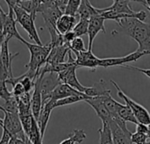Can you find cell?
Listing matches in <instances>:
<instances>
[{"mask_svg":"<svg viewBox=\"0 0 150 144\" xmlns=\"http://www.w3.org/2000/svg\"><path fill=\"white\" fill-rule=\"evenodd\" d=\"M76 35L75 33H73V31L71 32H69L65 34L62 35V40H63V44L64 45H67V46H69L70 43L74 40V39H76Z\"/></svg>","mask_w":150,"mask_h":144,"instance_id":"8d00e7d4","label":"cell"},{"mask_svg":"<svg viewBox=\"0 0 150 144\" xmlns=\"http://www.w3.org/2000/svg\"><path fill=\"white\" fill-rule=\"evenodd\" d=\"M118 28L112 34H126L134 39L139 45L138 52H150V24L136 18H124L117 21Z\"/></svg>","mask_w":150,"mask_h":144,"instance_id":"6da1fadb","label":"cell"},{"mask_svg":"<svg viewBox=\"0 0 150 144\" xmlns=\"http://www.w3.org/2000/svg\"><path fill=\"white\" fill-rule=\"evenodd\" d=\"M0 110L4 113V118L3 119V125L1 126L3 130H7L12 136H16L20 139H25L26 135L23 131L19 115L17 113H8L2 108L0 106Z\"/></svg>","mask_w":150,"mask_h":144,"instance_id":"52a82bcc","label":"cell"},{"mask_svg":"<svg viewBox=\"0 0 150 144\" xmlns=\"http://www.w3.org/2000/svg\"><path fill=\"white\" fill-rule=\"evenodd\" d=\"M1 106L4 110H5L8 113L18 114V99L14 96H12L10 99L5 101V103Z\"/></svg>","mask_w":150,"mask_h":144,"instance_id":"f1b7e54d","label":"cell"},{"mask_svg":"<svg viewBox=\"0 0 150 144\" xmlns=\"http://www.w3.org/2000/svg\"><path fill=\"white\" fill-rule=\"evenodd\" d=\"M105 18H102L100 15L92 17L89 20V27H88V50L92 51V46L94 42V39L96 38L97 34L100 32L105 33Z\"/></svg>","mask_w":150,"mask_h":144,"instance_id":"8fae6325","label":"cell"},{"mask_svg":"<svg viewBox=\"0 0 150 144\" xmlns=\"http://www.w3.org/2000/svg\"><path fill=\"white\" fill-rule=\"evenodd\" d=\"M19 83L23 85L25 91V93H30L32 90H33L34 88V83L35 81L33 80L32 78L28 77L25 73L22 75V79L19 81Z\"/></svg>","mask_w":150,"mask_h":144,"instance_id":"1f68e13d","label":"cell"},{"mask_svg":"<svg viewBox=\"0 0 150 144\" xmlns=\"http://www.w3.org/2000/svg\"><path fill=\"white\" fill-rule=\"evenodd\" d=\"M87 135L83 129H75L71 134L69 135V137L63 140L60 144H80L82 143Z\"/></svg>","mask_w":150,"mask_h":144,"instance_id":"d4e9b609","label":"cell"},{"mask_svg":"<svg viewBox=\"0 0 150 144\" xmlns=\"http://www.w3.org/2000/svg\"><path fill=\"white\" fill-rule=\"evenodd\" d=\"M6 17H7V13L2 9V7L0 5V28H1V30H3V26H4V21L6 19Z\"/></svg>","mask_w":150,"mask_h":144,"instance_id":"ab89813d","label":"cell"},{"mask_svg":"<svg viewBox=\"0 0 150 144\" xmlns=\"http://www.w3.org/2000/svg\"><path fill=\"white\" fill-rule=\"evenodd\" d=\"M8 6L11 7L14 15H15V19L16 22L18 23L23 29L27 33L28 37L35 42V44L42 46V42L40 40V38L39 36L38 31L36 29L35 24H34V18L33 17L27 13L25 11H24L21 7H19L17 4V0H6L5 1Z\"/></svg>","mask_w":150,"mask_h":144,"instance_id":"7a4b0ae2","label":"cell"},{"mask_svg":"<svg viewBox=\"0 0 150 144\" xmlns=\"http://www.w3.org/2000/svg\"><path fill=\"white\" fill-rule=\"evenodd\" d=\"M54 104H55V102H54V101L49 99L45 105H43L41 112L40 113V116H39L38 120H37V124H38L39 128H40V135H41L42 138L44 137V134L46 132V128L47 127L51 113L55 108L54 107Z\"/></svg>","mask_w":150,"mask_h":144,"instance_id":"2e32d148","label":"cell"},{"mask_svg":"<svg viewBox=\"0 0 150 144\" xmlns=\"http://www.w3.org/2000/svg\"><path fill=\"white\" fill-rule=\"evenodd\" d=\"M148 126L147 125H144V124H137L136 125V132L137 133H140V134H144V135H148Z\"/></svg>","mask_w":150,"mask_h":144,"instance_id":"f35d334b","label":"cell"},{"mask_svg":"<svg viewBox=\"0 0 150 144\" xmlns=\"http://www.w3.org/2000/svg\"><path fill=\"white\" fill-rule=\"evenodd\" d=\"M112 4L107 8L104 9H98L99 14L104 11H114L117 13L120 14H129V15H134L137 11H134L132 7L130 6L129 1L127 0H115L112 1Z\"/></svg>","mask_w":150,"mask_h":144,"instance_id":"d6986e66","label":"cell"},{"mask_svg":"<svg viewBox=\"0 0 150 144\" xmlns=\"http://www.w3.org/2000/svg\"><path fill=\"white\" fill-rule=\"evenodd\" d=\"M136 2H138V3L142 4V5H144V6H145V7H146V8H147V9H148L149 11V12H150V8H149V6H148V5H147V4H145L143 3V1H136Z\"/></svg>","mask_w":150,"mask_h":144,"instance_id":"60d3db41","label":"cell"},{"mask_svg":"<svg viewBox=\"0 0 150 144\" xmlns=\"http://www.w3.org/2000/svg\"><path fill=\"white\" fill-rule=\"evenodd\" d=\"M43 104H42V97L40 90V77L35 80L34 88L31 96V111L33 118L37 121L40 113L41 112Z\"/></svg>","mask_w":150,"mask_h":144,"instance_id":"5bb4252c","label":"cell"},{"mask_svg":"<svg viewBox=\"0 0 150 144\" xmlns=\"http://www.w3.org/2000/svg\"><path fill=\"white\" fill-rule=\"evenodd\" d=\"M77 22L78 21L76 19V17L63 14L56 22L55 25L56 31L61 35H63L69 32H71Z\"/></svg>","mask_w":150,"mask_h":144,"instance_id":"ffe728a7","label":"cell"},{"mask_svg":"<svg viewBox=\"0 0 150 144\" xmlns=\"http://www.w3.org/2000/svg\"><path fill=\"white\" fill-rule=\"evenodd\" d=\"M12 93L9 92L6 86V82L5 81H0V99L7 101L12 97Z\"/></svg>","mask_w":150,"mask_h":144,"instance_id":"836d02e7","label":"cell"},{"mask_svg":"<svg viewBox=\"0 0 150 144\" xmlns=\"http://www.w3.org/2000/svg\"><path fill=\"white\" fill-rule=\"evenodd\" d=\"M75 54V64L78 67H85L89 68L91 70H96L98 67H99V58H98L92 51L86 50L83 52H72Z\"/></svg>","mask_w":150,"mask_h":144,"instance_id":"9c48e42d","label":"cell"},{"mask_svg":"<svg viewBox=\"0 0 150 144\" xmlns=\"http://www.w3.org/2000/svg\"><path fill=\"white\" fill-rule=\"evenodd\" d=\"M8 7H9V11L7 13V17L4 21L3 30H2L3 35H4V37H8L10 39L15 38V39L18 40L19 41L23 42L25 39L19 34V33L17 30V26H16L17 22L15 19L14 11L11 7H10V6H8Z\"/></svg>","mask_w":150,"mask_h":144,"instance_id":"7c38bea8","label":"cell"},{"mask_svg":"<svg viewBox=\"0 0 150 144\" xmlns=\"http://www.w3.org/2000/svg\"><path fill=\"white\" fill-rule=\"evenodd\" d=\"M126 69H128V70H135V71H138V72H141L144 75H146L147 77H150V69H142V68H139V67H135V66H128V65H124L122 66Z\"/></svg>","mask_w":150,"mask_h":144,"instance_id":"74e56055","label":"cell"},{"mask_svg":"<svg viewBox=\"0 0 150 144\" xmlns=\"http://www.w3.org/2000/svg\"><path fill=\"white\" fill-rule=\"evenodd\" d=\"M84 94L89 98L95 97H105L111 94V90L106 87V83L104 79H100L92 86L86 87Z\"/></svg>","mask_w":150,"mask_h":144,"instance_id":"44dd1931","label":"cell"},{"mask_svg":"<svg viewBox=\"0 0 150 144\" xmlns=\"http://www.w3.org/2000/svg\"><path fill=\"white\" fill-rule=\"evenodd\" d=\"M80 4H81V0H68V4L65 8L64 14L76 17Z\"/></svg>","mask_w":150,"mask_h":144,"instance_id":"f546056e","label":"cell"},{"mask_svg":"<svg viewBox=\"0 0 150 144\" xmlns=\"http://www.w3.org/2000/svg\"><path fill=\"white\" fill-rule=\"evenodd\" d=\"M84 95H85L84 93L75 90L74 88L70 87L68 84H61L52 92L50 100L56 102L58 100H61L62 99H65L70 96H84Z\"/></svg>","mask_w":150,"mask_h":144,"instance_id":"e0dca14e","label":"cell"},{"mask_svg":"<svg viewBox=\"0 0 150 144\" xmlns=\"http://www.w3.org/2000/svg\"><path fill=\"white\" fill-rule=\"evenodd\" d=\"M22 43H24L27 47V48H28V50L30 52V55L40 53V52H41V51H43L45 49V45L40 46V45H38V44H32V43L27 42L25 40H24V41Z\"/></svg>","mask_w":150,"mask_h":144,"instance_id":"e575fe53","label":"cell"},{"mask_svg":"<svg viewBox=\"0 0 150 144\" xmlns=\"http://www.w3.org/2000/svg\"><path fill=\"white\" fill-rule=\"evenodd\" d=\"M111 83L112 84V85L116 88L117 90V93L118 96L125 101L126 105L128 106L131 110L133 111L136 120L138 121L139 123L141 124H144V125H149L150 124V113L142 105H140L139 103H137L136 101L133 100L131 98H129L122 90L121 88L119 86V84L114 82L113 80H111Z\"/></svg>","mask_w":150,"mask_h":144,"instance_id":"277c9868","label":"cell"},{"mask_svg":"<svg viewBox=\"0 0 150 144\" xmlns=\"http://www.w3.org/2000/svg\"><path fill=\"white\" fill-rule=\"evenodd\" d=\"M69 46L62 45L58 47H53L47 59L46 63H63L65 62V58L70 52Z\"/></svg>","mask_w":150,"mask_h":144,"instance_id":"ac0fdd59","label":"cell"},{"mask_svg":"<svg viewBox=\"0 0 150 144\" xmlns=\"http://www.w3.org/2000/svg\"><path fill=\"white\" fill-rule=\"evenodd\" d=\"M57 73H46L40 75V90L42 97V104L45 105L50 99L54 90L61 84Z\"/></svg>","mask_w":150,"mask_h":144,"instance_id":"8992f818","label":"cell"},{"mask_svg":"<svg viewBox=\"0 0 150 144\" xmlns=\"http://www.w3.org/2000/svg\"><path fill=\"white\" fill-rule=\"evenodd\" d=\"M114 144H133L132 143V133L131 132H125L120 127L114 122L112 120L108 123Z\"/></svg>","mask_w":150,"mask_h":144,"instance_id":"9a60e30c","label":"cell"},{"mask_svg":"<svg viewBox=\"0 0 150 144\" xmlns=\"http://www.w3.org/2000/svg\"><path fill=\"white\" fill-rule=\"evenodd\" d=\"M98 134L99 144H114L110 127L106 123H102L101 128L98 129Z\"/></svg>","mask_w":150,"mask_h":144,"instance_id":"484cf974","label":"cell"},{"mask_svg":"<svg viewBox=\"0 0 150 144\" xmlns=\"http://www.w3.org/2000/svg\"><path fill=\"white\" fill-rule=\"evenodd\" d=\"M116 108H117V113H118V115L125 122H131V123H134L135 125L139 124V122L136 120V118H135L133 111L131 110V108L128 106L122 105L121 103L117 102Z\"/></svg>","mask_w":150,"mask_h":144,"instance_id":"603a6c76","label":"cell"},{"mask_svg":"<svg viewBox=\"0 0 150 144\" xmlns=\"http://www.w3.org/2000/svg\"><path fill=\"white\" fill-rule=\"evenodd\" d=\"M88 27H89V20L79 19L72 31L75 33L76 37H81L88 33Z\"/></svg>","mask_w":150,"mask_h":144,"instance_id":"83f0119b","label":"cell"},{"mask_svg":"<svg viewBox=\"0 0 150 144\" xmlns=\"http://www.w3.org/2000/svg\"><path fill=\"white\" fill-rule=\"evenodd\" d=\"M133 144H150V139L148 135L140 134V133H134L131 136Z\"/></svg>","mask_w":150,"mask_h":144,"instance_id":"d6a6232c","label":"cell"},{"mask_svg":"<svg viewBox=\"0 0 150 144\" xmlns=\"http://www.w3.org/2000/svg\"><path fill=\"white\" fill-rule=\"evenodd\" d=\"M69 48L71 52H83L87 50L85 48L84 41L81 37H76L74 39V40L69 45Z\"/></svg>","mask_w":150,"mask_h":144,"instance_id":"4dcf8cb0","label":"cell"},{"mask_svg":"<svg viewBox=\"0 0 150 144\" xmlns=\"http://www.w3.org/2000/svg\"><path fill=\"white\" fill-rule=\"evenodd\" d=\"M12 95L16 98H19L21 96H23L25 93V91L23 87V85L18 82L13 87H12Z\"/></svg>","mask_w":150,"mask_h":144,"instance_id":"d590c367","label":"cell"},{"mask_svg":"<svg viewBox=\"0 0 150 144\" xmlns=\"http://www.w3.org/2000/svg\"><path fill=\"white\" fill-rule=\"evenodd\" d=\"M148 129H149V131H148V136L149 137L150 139V124L149 125H148Z\"/></svg>","mask_w":150,"mask_h":144,"instance_id":"b9f144b4","label":"cell"},{"mask_svg":"<svg viewBox=\"0 0 150 144\" xmlns=\"http://www.w3.org/2000/svg\"><path fill=\"white\" fill-rule=\"evenodd\" d=\"M150 55V52H138L135 51L134 53H131L126 56L122 57H111V58H105L99 60V67L103 68H108L112 66H124L127 63L136 62L140 58H142L144 55Z\"/></svg>","mask_w":150,"mask_h":144,"instance_id":"ba28073f","label":"cell"},{"mask_svg":"<svg viewBox=\"0 0 150 144\" xmlns=\"http://www.w3.org/2000/svg\"><path fill=\"white\" fill-rule=\"evenodd\" d=\"M11 39L8 37H4V40L1 46L0 52V81H6L11 79L13 77L11 64L13 59L18 55V53L11 54L9 52V40Z\"/></svg>","mask_w":150,"mask_h":144,"instance_id":"5b68a950","label":"cell"},{"mask_svg":"<svg viewBox=\"0 0 150 144\" xmlns=\"http://www.w3.org/2000/svg\"><path fill=\"white\" fill-rule=\"evenodd\" d=\"M84 102H86L88 105H90L93 108V110L96 112L97 115L102 121V123H106L108 125V123L112 120L111 113L105 107L101 97L89 98Z\"/></svg>","mask_w":150,"mask_h":144,"instance_id":"4fadbf2b","label":"cell"},{"mask_svg":"<svg viewBox=\"0 0 150 144\" xmlns=\"http://www.w3.org/2000/svg\"><path fill=\"white\" fill-rule=\"evenodd\" d=\"M99 11L98 8H95L91 4V1L88 0H81V4L77 11V15L79 19L90 20L92 17L98 16Z\"/></svg>","mask_w":150,"mask_h":144,"instance_id":"7402d4cb","label":"cell"},{"mask_svg":"<svg viewBox=\"0 0 150 144\" xmlns=\"http://www.w3.org/2000/svg\"><path fill=\"white\" fill-rule=\"evenodd\" d=\"M38 13L41 14L47 28H55L56 22L63 15V12L58 8L57 0H40Z\"/></svg>","mask_w":150,"mask_h":144,"instance_id":"3957f363","label":"cell"},{"mask_svg":"<svg viewBox=\"0 0 150 144\" xmlns=\"http://www.w3.org/2000/svg\"><path fill=\"white\" fill-rule=\"evenodd\" d=\"M76 69H77V67L76 65H73V66L68 68L67 70L58 73V77H59V79L62 84H68L70 87L74 88L75 90L84 93L86 87L83 86V84H81L80 82L78 81V79L76 77Z\"/></svg>","mask_w":150,"mask_h":144,"instance_id":"30bf717a","label":"cell"},{"mask_svg":"<svg viewBox=\"0 0 150 144\" xmlns=\"http://www.w3.org/2000/svg\"><path fill=\"white\" fill-rule=\"evenodd\" d=\"M89 97L84 95V96H70L65 99H62L61 100H58L54 104V107H59V106H65L69 105H72L75 103H77L79 101H85L88 99Z\"/></svg>","mask_w":150,"mask_h":144,"instance_id":"4316f807","label":"cell"},{"mask_svg":"<svg viewBox=\"0 0 150 144\" xmlns=\"http://www.w3.org/2000/svg\"><path fill=\"white\" fill-rule=\"evenodd\" d=\"M17 4L27 13L31 14L33 18H36L38 13V8L40 4V0H17Z\"/></svg>","mask_w":150,"mask_h":144,"instance_id":"cb8c5ba5","label":"cell"}]
</instances>
